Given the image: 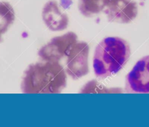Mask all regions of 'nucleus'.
Masks as SVG:
<instances>
[{
  "instance_id": "obj_1",
  "label": "nucleus",
  "mask_w": 149,
  "mask_h": 127,
  "mask_svg": "<svg viewBox=\"0 0 149 127\" xmlns=\"http://www.w3.org/2000/svg\"><path fill=\"white\" fill-rule=\"evenodd\" d=\"M66 85V75L58 61L37 63L24 73L22 89L24 93H58Z\"/></svg>"
},
{
  "instance_id": "obj_6",
  "label": "nucleus",
  "mask_w": 149,
  "mask_h": 127,
  "mask_svg": "<svg viewBox=\"0 0 149 127\" xmlns=\"http://www.w3.org/2000/svg\"><path fill=\"white\" fill-rule=\"evenodd\" d=\"M104 11L109 21L128 23L137 16V6L133 0H107Z\"/></svg>"
},
{
  "instance_id": "obj_9",
  "label": "nucleus",
  "mask_w": 149,
  "mask_h": 127,
  "mask_svg": "<svg viewBox=\"0 0 149 127\" xmlns=\"http://www.w3.org/2000/svg\"><path fill=\"white\" fill-rule=\"evenodd\" d=\"M15 20L12 6L6 2H0V34L7 31Z\"/></svg>"
},
{
  "instance_id": "obj_3",
  "label": "nucleus",
  "mask_w": 149,
  "mask_h": 127,
  "mask_svg": "<svg viewBox=\"0 0 149 127\" xmlns=\"http://www.w3.org/2000/svg\"><path fill=\"white\" fill-rule=\"evenodd\" d=\"M77 37L73 32L52 38L38 51L40 57L47 61H58L63 56H68L71 49L77 42Z\"/></svg>"
},
{
  "instance_id": "obj_2",
  "label": "nucleus",
  "mask_w": 149,
  "mask_h": 127,
  "mask_svg": "<svg viewBox=\"0 0 149 127\" xmlns=\"http://www.w3.org/2000/svg\"><path fill=\"white\" fill-rule=\"evenodd\" d=\"M130 55L128 43L122 38L107 37L97 46L93 67L98 77L106 78L117 73L126 64Z\"/></svg>"
},
{
  "instance_id": "obj_4",
  "label": "nucleus",
  "mask_w": 149,
  "mask_h": 127,
  "mask_svg": "<svg viewBox=\"0 0 149 127\" xmlns=\"http://www.w3.org/2000/svg\"><path fill=\"white\" fill-rule=\"evenodd\" d=\"M125 89L129 93H149V56L140 59L127 74Z\"/></svg>"
},
{
  "instance_id": "obj_8",
  "label": "nucleus",
  "mask_w": 149,
  "mask_h": 127,
  "mask_svg": "<svg viewBox=\"0 0 149 127\" xmlns=\"http://www.w3.org/2000/svg\"><path fill=\"white\" fill-rule=\"evenodd\" d=\"M107 0H79L78 8L80 13L86 17H90L102 11Z\"/></svg>"
},
{
  "instance_id": "obj_5",
  "label": "nucleus",
  "mask_w": 149,
  "mask_h": 127,
  "mask_svg": "<svg viewBox=\"0 0 149 127\" xmlns=\"http://www.w3.org/2000/svg\"><path fill=\"white\" fill-rule=\"evenodd\" d=\"M89 46L86 42H76L73 46L66 63V72L73 79H79L88 72Z\"/></svg>"
},
{
  "instance_id": "obj_7",
  "label": "nucleus",
  "mask_w": 149,
  "mask_h": 127,
  "mask_svg": "<svg viewBox=\"0 0 149 127\" xmlns=\"http://www.w3.org/2000/svg\"><path fill=\"white\" fill-rule=\"evenodd\" d=\"M42 16L44 23L51 31H62L68 26L67 14L60 10L55 1H49L45 3L42 9Z\"/></svg>"
},
{
  "instance_id": "obj_10",
  "label": "nucleus",
  "mask_w": 149,
  "mask_h": 127,
  "mask_svg": "<svg viewBox=\"0 0 149 127\" xmlns=\"http://www.w3.org/2000/svg\"><path fill=\"white\" fill-rule=\"evenodd\" d=\"M2 41V38L1 37V34H0V42H1Z\"/></svg>"
}]
</instances>
